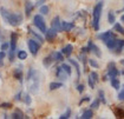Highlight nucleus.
Returning a JSON list of instances; mask_svg holds the SVG:
<instances>
[{
	"mask_svg": "<svg viewBox=\"0 0 124 119\" xmlns=\"http://www.w3.org/2000/svg\"><path fill=\"white\" fill-rule=\"evenodd\" d=\"M0 14L2 19L11 26H19L23 22V15L20 13H12L5 7H0Z\"/></svg>",
	"mask_w": 124,
	"mask_h": 119,
	"instance_id": "f257e3e1",
	"label": "nucleus"
},
{
	"mask_svg": "<svg viewBox=\"0 0 124 119\" xmlns=\"http://www.w3.org/2000/svg\"><path fill=\"white\" fill-rule=\"evenodd\" d=\"M26 80H27V87H29V92L32 94H37L39 91V74L38 72L34 70V68H30L27 77H26Z\"/></svg>",
	"mask_w": 124,
	"mask_h": 119,
	"instance_id": "f03ea898",
	"label": "nucleus"
},
{
	"mask_svg": "<svg viewBox=\"0 0 124 119\" xmlns=\"http://www.w3.org/2000/svg\"><path fill=\"white\" fill-rule=\"evenodd\" d=\"M103 7H104V1L99 0L93 7L92 11V27L95 31L99 30V21H101V15L103 12Z\"/></svg>",
	"mask_w": 124,
	"mask_h": 119,
	"instance_id": "7ed1b4c3",
	"label": "nucleus"
},
{
	"mask_svg": "<svg viewBox=\"0 0 124 119\" xmlns=\"http://www.w3.org/2000/svg\"><path fill=\"white\" fill-rule=\"evenodd\" d=\"M87 52H92V53H95V55L97 58H102V52H101L99 47L96 44H93L92 40H89L87 45L82 48V53H87Z\"/></svg>",
	"mask_w": 124,
	"mask_h": 119,
	"instance_id": "20e7f679",
	"label": "nucleus"
},
{
	"mask_svg": "<svg viewBox=\"0 0 124 119\" xmlns=\"http://www.w3.org/2000/svg\"><path fill=\"white\" fill-rule=\"evenodd\" d=\"M17 40H18V34H17L16 32H13V33L11 34V43H10V54H8L10 61H13V60H14V57H16Z\"/></svg>",
	"mask_w": 124,
	"mask_h": 119,
	"instance_id": "39448f33",
	"label": "nucleus"
},
{
	"mask_svg": "<svg viewBox=\"0 0 124 119\" xmlns=\"http://www.w3.org/2000/svg\"><path fill=\"white\" fill-rule=\"evenodd\" d=\"M33 25L38 28L41 33H45L46 30H47L46 28V24H45V20H44L41 14H36L33 17Z\"/></svg>",
	"mask_w": 124,
	"mask_h": 119,
	"instance_id": "423d86ee",
	"label": "nucleus"
},
{
	"mask_svg": "<svg viewBox=\"0 0 124 119\" xmlns=\"http://www.w3.org/2000/svg\"><path fill=\"white\" fill-rule=\"evenodd\" d=\"M27 46H29V50H30V52H31V54L33 55V57H36V55L38 54L39 50H40V44H39L37 40L29 39L27 40Z\"/></svg>",
	"mask_w": 124,
	"mask_h": 119,
	"instance_id": "0eeeda50",
	"label": "nucleus"
},
{
	"mask_svg": "<svg viewBox=\"0 0 124 119\" xmlns=\"http://www.w3.org/2000/svg\"><path fill=\"white\" fill-rule=\"evenodd\" d=\"M118 74H119V71L116 68V64L114 61H110L108 64V66H106V75H108V78L111 79V78L117 77Z\"/></svg>",
	"mask_w": 124,
	"mask_h": 119,
	"instance_id": "6e6552de",
	"label": "nucleus"
},
{
	"mask_svg": "<svg viewBox=\"0 0 124 119\" xmlns=\"http://www.w3.org/2000/svg\"><path fill=\"white\" fill-rule=\"evenodd\" d=\"M97 38L99 39V40H102L103 43L105 41H108L109 39H111V38H115V33L114 31H106V32H103V33H99Z\"/></svg>",
	"mask_w": 124,
	"mask_h": 119,
	"instance_id": "1a4fd4ad",
	"label": "nucleus"
},
{
	"mask_svg": "<svg viewBox=\"0 0 124 119\" xmlns=\"http://www.w3.org/2000/svg\"><path fill=\"white\" fill-rule=\"evenodd\" d=\"M56 77H57V79H59V80L65 82V80H67L69 74L65 72V70L62 66H59V67H57V71H56Z\"/></svg>",
	"mask_w": 124,
	"mask_h": 119,
	"instance_id": "9d476101",
	"label": "nucleus"
},
{
	"mask_svg": "<svg viewBox=\"0 0 124 119\" xmlns=\"http://www.w3.org/2000/svg\"><path fill=\"white\" fill-rule=\"evenodd\" d=\"M58 32L54 30V28H50V30H46V32H45V39L47 40V41H50V43H52L54 39H56V37H57Z\"/></svg>",
	"mask_w": 124,
	"mask_h": 119,
	"instance_id": "9b49d317",
	"label": "nucleus"
},
{
	"mask_svg": "<svg viewBox=\"0 0 124 119\" xmlns=\"http://www.w3.org/2000/svg\"><path fill=\"white\" fill-rule=\"evenodd\" d=\"M117 44H118V39H117L116 37L109 39L108 41H105V45H106V47H108L110 51H112V52L115 51V48H116Z\"/></svg>",
	"mask_w": 124,
	"mask_h": 119,
	"instance_id": "f8f14e48",
	"label": "nucleus"
},
{
	"mask_svg": "<svg viewBox=\"0 0 124 119\" xmlns=\"http://www.w3.org/2000/svg\"><path fill=\"white\" fill-rule=\"evenodd\" d=\"M51 27L54 28L57 32H60V31H62V21H60V19H59L58 15L53 18L52 22H51Z\"/></svg>",
	"mask_w": 124,
	"mask_h": 119,
	"instance_id": "ddd939ff",
	"label": "nucleus"
},
{
	"mask_svg": "<svg viewBox=\"0 0 124 119\" xmlns=\"http://www.w3.org/2000/svg\"><path fill=\"white\" fill-rule=\"evenodd\" d=\"M72 51H73V46L71 45V44H67L66 46H64V47H63V50H62V53L64 54V57L69 58L70 55L72 54Z\"/></svg>",
	"mask_w": 124,
	"mask_h": 119,
	"instance_id": "4468645a",
	"label": "nucleus"
},
{
	"mask_svg": "<svg viewBox=\"0 0 124 119\" xmlns=\"http://www.w3.org/2000/svg\"><path fill=\"white\" fill-rule=\"evenodd\" d=\"M73 28H75L73 22H69V21H63L62 22V31H64V32H70Z\"/></svg>",
	"mask_w": 124,
	"mask_h": 119,
	"instance_id": "2eb2a0df",
	"label": "nucleus"
},
{
	"mask_svg": "<svg viewBox=\"0 0 124 119\" xmlns=\"http://www.w3.org/2000/svg\"><path fill=\"white\" fill-rule=\"evenodd\" d=\"M33 8H34V5H33L30 0H26V2H25V14H26V17H30V15H31Z\"/></svg>",
	"mask_w": 124,
	"mask_h": 119,
	"instance_id": "dca6fc26",
	"label": "nucleus"
},
{
	"mask_svg": "<svg viewBox=\"0 0 124 119\" xmlns=\"http://www.w3.org/2000/svg\"><path fill=\"white\" fill-rule=\"evenodd\" d=\"M29 32H30V34H32V36H33V37L36 38V39L38 40V41L40 43V44H43V43H44V38H43V36H41L40 33H38V32H36L34 30H32L31 27H29Z\"/></svg>",
	"mask_w": 124,
	"mask_h": 119,
	"instance_id": "f3484780",
	"label": "nucleus"
},
{
	"mask_svg": "<svg viewBox=\"0 0 124 119\" xmlns=\"http://www.w3.org/2000/svg\"><path fill=\"white\" fill-rule=\"evenodd\" d=\"M110 84H111V86L114 87L116 91H119L121 90V82H119V79H117V77L111 78L110 79Z\"/></svg>",
	"mask_w": 124,
	"mask_h": 119,
	"instance_id": "a211bd4d",
	"label": "nucleus"
},
{
	"mask_svg": "<svg viewBox=\"0 0 124 119\" xmlns=\"http://www.w3.org/2000/svg\"><path fill=\"white\" fill-rule=\"evenodd\" d=\"M69 63H70V64H71L72 66H73V67H75V68H76V72H77V79H79V78H80V70H79V64L77 63L75 59H71V58L69 59Z\"/></svg>",
	"mask_w": 124,
	"mask_h": 119,
	"instance_id": "6ab92c4d",
	"label": "nucleus"
},
{
	"mask_svg": "<svg viewBox=\"0 0 124 119\" xmlns=\"http://www.w3.org/2000/svg\"><path fill=\"white\" fill-rule=\"evenodd\" d=\"M51 55H52V58L54 59V61H63L64 60V54L62 53V52H52L51 53Z\"/></svg>",
	"mask_w": 124,
	"mask_h": 119,
	"instance_id": "aec40b11",
	"label": "nucleus"
},
{
	"mask_svg": "<svg viewBox=\"0 0 124 119\" xmlns=\"http://www.w3.org/2000/svg\"><path fill=\"white\" fill-rule=\"evenodd\" d=\"M124 48V40H122V39H118V44H117V46H116V48H115V53L116 54H119L122 51H123Z\"/></svg>",
	"mask_w": 124,
	"mask_h": 119,
	"instance_id": "412c9836",
	"label": "nucleus"
},
{
	"mask_svg": "<svg viewBox=\"0 0 124 119\" xmlns=\"http://www.w3.org/2000/svg\"><path fill=\"white\" fill-rule=\"evenodd\" d=\"M53 61H54V59L52 58V55L50 54V55H47V57H45V58H44V60H43V65L47 68V67L51 66V64H52Z\"/></svg>",
	"mask_w": 124,
	"mask_h": 119,
	"instance_id": "4be33fe9",
	"label": "nucleus"
},
{
	"mask_svg": "<svg viewBox=\"0 0 124 119\" xmlns=\"http://www.w3.org/2000/svg\"><path fill=\"white\" fill-rule=\"evenodd\" d=\"M64 86L63 82H52L50 84V90L51 91H54V90H58V89H62Z\"/></svg>",
	"mask_w": 124,
	"mask_h": 119,
	"instance_id": "5701e85b",
	"label": "nucleus"
},
{
	"mask_svg": "<svg viewBox=\"0 0 124 119\" xmlns=\"http://www.w3.org/2000/svg\"><path fill=\"white\" fill-rule=\"evenodd\" d=\"M93 117V110H85L84 112H83V114H82V117L80 118L82 119H91Z\"/></svg>",
	"mask_w": 124,
	"mask_h": 119,
	"instance_id": "b1692460",
	"label": "nucleus"
},
{
	"mask_svg": "<svg viewBox=\"0 0 124 119\" xmlns=\"http://www.w3.org/2000/svg\"><path fill=\"white\" fill-rule=\"evenodd\" d=\"M114 31L115 32H118L119 34H123L124 36V27L119 24V22H115L114 24Z\"/></svg>",
	"mask_w": 124,
	"mask_h": 119,
	"instance_id": "393cba45",
	"label": "nucleus"
},
{
	"mask_svg": "<svg viewBox=\"0 0 124 119\" xmlns=\"http://www.w3.org/2000/svg\"><path fill=\"white\" fill-rule=\"evenodd\" d=\"M12 118H14V119H23V118H26L25 117V114L21 112L20 110H16L13 113H12Z\"/></svg>",
	"mask_w": 124,
	"mask_h": 119,
	"instance_id": "a878e982",
	"label": "nucleus"
},
{
	"mask_svg": "<svg viewBox=\"0 0 124 119\" xmlns=\"http://www.w3.org/2000/svg\"><path fill=\"white\" fill-rule=\"evenodd\" d=\"M13 75H14V78L18 79L20 82H23V71H21L20 68H16L14 72H13Z\"/></svg>",
	"mask_w": 124,
	"mask_h": 119,
	"instance_id": "bb28decb",
	"label": "nucleus"
},
{
	"mask_svg": "<svg viewBox=\"0 0 124 119\" xmlns=\"http://www.w3.org/2000/svg\"><path fill=\"white\" fill-rule=\"evenodd\" d=\"M108 21H109V24H111V25H114L115 22H116V15H115L114 11H110V12L108 13Z\"/></svg>",
	"mask_w": 124,
	"mask_h": 119,
	"instance_id": "cd10ccee",
	"label": "nucleus"
},
{
	"mask_svg": "<svg viewBox=\"0 0 124 119\" xmlns=\"http://www.w3.org/2000/svg\"><path fill=\"white\" fill-rule=\"evenodd\" d=\"M114 112L117 118H124V109H122V107H116Z\"/></svg>",
	"mask_w": 124,
	"mask_h": 119,
	"instance_id": "c85d7f7f",
	"label": "nucleus"
},
{
	"mask_svg": "<svg viewBox=\"0 0 124 119\" xmlns=\"http://www.w3.org/2000/svg\"><path fill=\"white\" fill-rule=\"evenodd\" d=\"M98 99L101 100L102 104H106V99H105V94L103 90H98Z\"/></svg>",
	"mask_w": 124,
	"mask_h": 119,
	"instance_id": "c756f323",
	"label": "nucleus"
},
{
	"mask_svg": "<svg viewBox=\"0 0 124 119\" xmlns=\"http://www.w3.org/2000/svg\"><path fill=\"white\" fill-rule=\"evenodd\" d=\"M39 12H40L41 15H46V14H48V12H50V8H48L47 5H43V6H40Z\"/></svg>",
	"mask_w": 124,
	"mask_h": 119,
	"instance_id": "7c9ffc66",
	"label": "nucleus"
},
{
	"mask_svg": "<svg viewBox=\"0 0 124 119\" xmlns=\"http://www.w3.org/2000/svg\"><path fill=\"white\" fill-rule=\"evenodd\" d=\"M99 104H101V100H99V99H98V97H97L95 100L91 103V106H90V107H91V110H97V109L99 107Z\"/></svg>",
	"mask_w": 124,
	"mask_h": 119,
	"instance_id": "2f4dec72",
	"label": "nucleus"
},
{
	"mask_svg": "<svg viewBox=\"0 0 124 119\" xmlns=\"http://www.w3.org/2000/svg\"><path fill=\"white\" fill-rule=\"evenodd\" d=\"M60 66H62V67L65 70V72H66L69 75H71V73H72V68H71V66H70V65L66 64V63H63V64L60 65Z\"/></svg>",
	"mask_w": 124,
	"mask_h": 119,
	"instance_id": "473e14b6",
	"label": "nucleus"
},
{
	"mask_svg": "<svg viewBox=\"0 0 124 119\" xmlns=\"http://www.w3.org/2000/svg\"><path fill=\"white\" fill-rule=\"evenodd\" d=\"M18 58H19L20 60H25V59L27 58V53H26V51H23V50L18 51Z\"/></svg>",
	"mask_w": 124,
	"mask_h": 119,
	"instance_id": "72a5a7b5",
	"label": "nucleus"
},
{
	"mask_svg": "<svg viewBox=\"0 0 124 119\" xmlns=\"http://www.w3.org/2000/svg\"><path fill=\"white\" fill-rule=\"evenodd\" d=\"M87 63L90 64L91 67H93V68H99V64L96 61L95 59H87Z\"/></svg>",
	"mask_w": 124,
	"mask_h": 119,
	"instance_id": "f704fd0d",
	"label": "nucleus"
},
{
	"mask_svg": "<svg viewBox=\"0 0 124 119\" xmlns=\"http://www.w3.org/2000/svg\"><path fill=\"white\" fill-rule=\"evenodd\" d=\"M70 116H71V109H67L63 114H60L59 118L60 119H67V118H70Z\"/></svg>",
	"mask_w": 124,
	"mask_h": 119,
	"instance_id": "c9c22d12",
	"label": "nucleus"
},
{
	"mask_svg": "<svg viewBox=\"0 0 124 119\" xmlns=\"http://www.w3.org/2000/svg\"><path fill=\"white\" fill-rule=\"evenodd\" d=\"M23 98H24L23 100L25 101V104H26V105H30V104H31V97H30L29 93H25V94L23 96Z\"/></svg>",
	"mask_w": 124,
	"mask_h": 119,
	"instance_id": "e433bc0d",
	"label": "nucleus"
},
{
	"mask_svg": "<svg viewBox=\"0 0 124 119\" xmlns=\"http://www.w3.org/2000/svg\"><path fill=\"white\" fill-rule=\"evenodd\" d=\"M89 75H90V77H91V78H92V79L95 80L96 84L98 82V73H97V72L92 71V72H90V74H89Z\"/></svg>",
	"mask_w": 124,
	"mask_h": 119,
	"instance_id": "4c0bfd02",
	"label": "nucleus"
},
{
	"mask_svg": "<svg viewBox=\"0 0 124 119\" xmlns=\"http://www.w3.org/2000/svg\"><path fill=\"white\" fill-rule=\"evenodd\" d=\"M117 98H118L119 101H124V85H123V89H122V90L119 91V93H118Z\"/></svg>",
	"mask_w": 124,
	"mask_h": 119,
	"instance_id": "58836bf2",
	"label": "nucleus"
},
{
	"mask_svg": "<svg viewBox=\"0 0 124 119\" xmlns=\"http://www.w3.org/2000/svg\"><path fill=\"white\" fill-rule=\"evenodd\" d=\"M79 58L82 59V63H83V65H84V68L86 70V63H87V59H86V57L84 55V53H82V54L79 55ZM84 70V71H85Z\"/></svg>",
	"mask_w": 124,
	"mask_h": 119,
	"instance_id": "ea45409f",
	"label": "nucleus"
},
{
	"mask_svg": "<svg viewBox=\"0 0 124 119\" xmlns=\"http://www.w3.org/2000/svg\"><path fill=\"white\" fill-rule=\"evenodd\" d=\"M87 84H89V86L91 87V89H95V85H96V82H95V80L89 75V79H87Z\"/></svg>",
	"mask_w": 124,
	"mask_h": 119,
	"instance_id": "a19ab883",
	"label": "nucleus"
},
{
	"mask_svg": "<svg viewBox=\"0 0 124 119\" xmlns=\"http://www.w3.org/2000/svg\"><path fill=\"white\" fill-rule=\"evenodd\" d=\"M10 48V43H2L1 44V51H7Z\"/></svg>",
	"mask_w": 124,
	"mask_h": 119,
	"instance_id": "79ce46f5",
	"label": "nucleus"
},
{
	"mask_svg": "<svg viewBox=\"0 0 124 119\" xmlns=\"http://www.w3.org/2000/svg\"><path fill=\"white\" fill-rule=\"evenodd\" d=\"M5 57H6L5 51H1V52H0V66H2V64H4V59H5Z\"/></svg>",
	"mask_w": 124,
	"mask_h": 119,
	"instance_id": "37998d69",
	"label": "nucleus"
},
{
	"mask_svg": "<svg viewBox=\"0 0 124 119\" xmlns=\"http://www.w3.org/2000/svg\"><path fill=\"white\" fill-rule=\"evenodd\" d=\"M84 89H85V86H84L83 84H78V85H77V91L79 92V93H83V92H84Z\"/></svg>",
	"mask_w": 124,
	"mask_h": 119,
	"instance_id": "c03bdc74",
	"label": "nucleus"
},
{
	"mask_svg": "<svg viewBox=\"0 0 124 119\" xmlns=\"http://www.w3.org/2000/svg\"><path fill=\"white\" fill-rule=\"evenodd\" d=\"M11 106V103H4V104H1L0 105V109H10Z\"/></svg>",
	"mask_w": 124,
	"mask_h": 119,
	"instance_id": "a18cd8bd",
	"label": "nucleus"
},
{
	"mask_svg": "<svg viewBox=\"0 0 124 119\" xmlns=\"http://www.w3.org/2000/svg\"><path fill=\"white\" fill-rule=\"evenodd\" d=\"M90 99H91V98H90V97H89V96H86V97H84V98H83V99H82V100L79 101V104H80V105H82V104H83V103H85V101H89V100H90Z\"/></svg>",
	"mask_w": 124,
	"mask_h": 119,
	"instance_id": "49530a36",
	"label": "nucleus"
},
{
	"mask_svg": "<svg viewBox=\"0 0 124 119\" xmlns=\"http://www.w3.org/2000/svg\"><path fill=\"white\" fill-rule=\"evenodd\" d=\"M20 97H21V92H19V93L16 96V100H20Z\"/></svg>",
	"mask_w": 124,
	"mask_h": 119,
	"instance_id": "de8ad7c7",
	"label": "nucleus"
},
{
	"mask_svg": "<svg viewBox=\"0 0 124 119\" xmlns=\"http://www.w3.org/2000/svg\"><path fill=\"white\" fill-rule=\"evenodd\" d=\"M2 37H4V34H2V32H1V30H0V43L2 41Z\"/></svg>",
	"mask_w": 124,
	"mask_h": 119,
	"instance_id": "09e8293b",
	"label": "nucleus"
},
{
	"mask_svg": "<svg viewBox=\"0 0 124 119\" xmlns=\"http://www.w3.org/2000/svg\"><path fill=\"white\" fill-rule=\"evenodd\" d=\"M121 21H122V22H124V14L121 17Z\"/></svg>",
	"mask_w": 124,
	"mask_h": 119,
	"instance_id": "8fccbe9b",
	"label": "nucleus"
},
{
	"mask_svg": "<svg viewBox=\"0 0 124 119\" xmlns=\"http://www.w3.org/2000/svg\"><path fill=\"white\" fill-rule=\"evenodd\" d=\"M121 64H122V65L124 66V59H122V60H121Z\"/></svg>",
	"mask_w": 124,
	"mask_h": 119,
	"instance_id": "3c124183",
	"label": "nucleus"
}]
</instances>
